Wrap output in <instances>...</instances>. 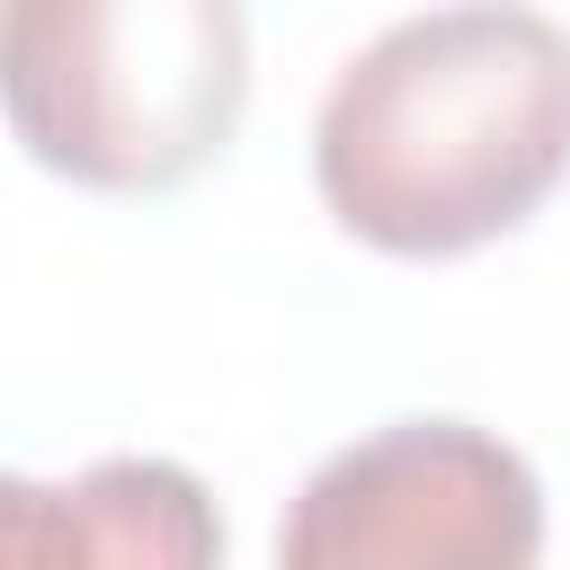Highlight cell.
<instances>
[{
	"mask_svg": "<svg viewBox=\"0 0 570 570\" xmlns=\"http://www.w3.org/2000/svg\"><path fill=\"white\" fill-rule=\"evenodd\" d=\"M543 481L472 419H392L285 499L276 570H534Z\"/></svg>",
	"mask_w": 570,
	"mask_h": 570,
	"instance_id": "cell-3",
	"label": "cell"
},
{
	"mask_svg": "<svg viewBox=\"0 0 570 570\" xmlns=\"http://www.w3.org/2000/svg\"><path fill=\"white\" fill-rule=\"evenodd\" d=\"M0 89L36 169L151 196L232 142L249 98V27L232 0H18Z\"/></svg>",
	"mask_w": 570,
	"mask_h": 570,
	"instance_id": "cell-2",
	"label": "cell"
},
{
	"mask_svg": "<svg viewBox=\"0 0 570 570\" xmlns=\"http://www.w3.org/2000/svg\"><path fill=\"white\" fill-rule=\"evenodd\" d=\"M321 205L392 258H463L570 178V27L517 0L365 36L312 116Z\"/></svg>",
	"mask_w": 570,
	"mask_h": 570,
	"instance_id": "cell-1",
	"label": "cell"
},
{
	"mask_svg": "<svg viewBox=\"0 0 570 570\" xmlns=\"http://www.w3.org/2000/svg\"><path fill=\"white\" fill-rule=\"evenodd\" d=\"M0 570H223V508L169 454L0 490Z\"/></svg>",
	"mask_w": 570,
	"mask_h": 570,
	"instance_id": "cell-4",
	"label": "cell"
}]
</instances>
